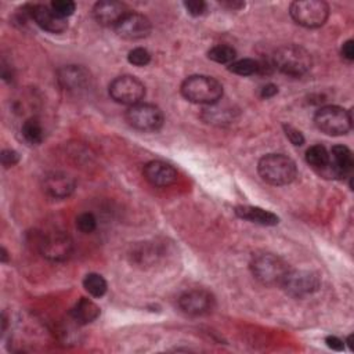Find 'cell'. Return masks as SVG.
<instances>
[{
    "label": "cell",
    "mask_w": 354,
    "mask_h": 354,
    "mask_svg": "<svg viewBox=\"0 0 354 354\" xmlns=\"http://www.w3.org/2000/svg\"><path fill=\"white\" fill-rule=\"evenodd\" d=\"M207 57L217 64H231L236 57V51L231 46L218 44L209 50Z\"/></svg>",
    "instance_id": "obj_25"
},
{
    "label": "cell",
    "mask_w": 354,
    "mask_h": 354,
    "mask_svg": "<svg viewBox=\"0 0 354 354\" xmlns=\"http://www.w3.org/2000/svg\"><path fill=\"white\" fill-rule=\"evenodd\" d=\"M314 123L325 134L342 136L351 129V111L337 105H326L315 112Z\"/></svg>",
    "instance_id": "obj_5"
},
{
    "label": "cell",
    "mask_w": 354,
    "mask_h": 354,
    "mask_svg": "<svg viewBox=\"0 0 354 354\" xmlns=\"http://www.w3.org/2000/svg\"><path fill=\"white\" fill-rule=\"evenodd\" d=\"M235 214L239 218L248 220L250 223H256L260 225H277L279 223L278 216L274 213L261 209L259 206H250V205H241L235 207Z\"/></svg>",
    "instance_id": "obj_19"
},
{
    "label": "cell",
    "mask_w": 354,
    "mask_h": 354,
    "mask_svg": "<svg viewBox=\"0 0 354 354\" xmlns=\"http://www.w3.org/2000/svg\"><path fill=\"white\" fill-rule=\"evenodd\" d=\"M127 59L131 65H136V66H145L149 64L151 61V54L148 53V50L142 48V47H136L133 50L129 51V55H127Z\"/></svg>",
    "instance_id": "obj_27"
},
{
    "label": "cell",
    "mask_w": 354,
    "mask_h": 354,
    "mask_svg": "<svg viewBox=\"0 0 354 354\" xmlns=\"http://www.w3.org/2000/svg\"><path fill=\"white\" fill-rule=\"evenodd\" d=\"M18 160H19V155L14 149H4L1 152V163L4 167H11L17 165Z\"/></svg>",
    "instance_id": "obj_31"
},
{
    "label": "cell",
    "mask_w": 354,
    "mask_h": 354,
    "mask_svg": "<svg viewBox=\"0 0 354 354\" xmlns=\"http://www.w3.org/2000/svg\"><path fill=\"white\" fill-rule=\"evenodd\" d=\"M260 177L271 185H286L296 178V163L282 153L264 155L257 163Z\"/></svg>",
    "instance_id": "obj_3"
},
{
    "label": "cell",
    "mask_w": 354,
    "mask_h": 354,
    "mask_svg": "<svg viewBox=\"0 0 354 354\" xmlns=\"http://www.w3.org/2000/svg\"><path fill=\"white\" fill-rule=\"evenodd\" d=\"M342 55L347 61H353L354 59V41L351 39L343 43V46H342Z\"/></svg>",
    "instance_id": "obj_32"
},
{
    "label": "cell",
    "mask_w": 354,
    "mask_h": 354,
    "mask_svg": "<svg viewBox=\"0 0 354 354\" xmlns=\"http://www.w3.org/2000/svg\"><path fill=\"white\" fill-rule=\"evenodd\" d=\"M228 71L239 76H250L260 72V62L252 58H243L232 61L228 66Z\"/></svg>",
    "instance_id": "obj_24"
},
{
    "label": "cell",
    "mask_w": 354,
    "mask_h": 354,
    "mask_svg": "<svg viewBox=\"0 0 354 354\" xmlns=\"http://www.w3.org/2000/svg\"><path fill=\"white\" fill-rule=\"evenodd\" d=\"M127 123L140 131H156L163 124V113L153 104L138 102L126 111Z\"/></svg>",
    "instance_id": "obj_7"
},
{
    "label": "cell",
    "mask_w": 354,
    "mask_h": 354,
    "mask_svg": "<svg viewBox=\"0 0 354 354\" xmlns=\"http://www.w3.org/2000/svg\"><path fill=\"white\" fill-rule=\"evenodd\" d=\"M278 93V87L275 86V84H266L263 88H261V93H260V95L263 97V98H271V97H274L275 94Z\"/></svg>",
    "instance_id": "obj_34"
},
{
    "label": "cell",
    "mask_w": 354,
    "mask_h": 354,
    "mask_svg": "<svg viewBox=\"0 0 354 354\" xmlns=\"http://www.w3.org/2000/svg\"><path fill=\"white\" fill-rule=\"evenodd\" d=\"M50 7L57 15H59L61 18L65 19L66 17L73 14L76 4L72 0H54V1H51Z\"/></svg>",
    "instance_id": "obj_28"
},
{
    "label": "cell",
    "mask_w": 354,
    "mask_h": 354,
    "mask_svg": "<svg viewBox=\"0 0 354 354\" xmlns=\"http://www.w3.org/2000/svg\"><path fill=\"white\" fill-rule=\"evenodd\" d=\"M272 66L283 75L299 77L311 69L313 58L306 48L296 44H285L274 53Z\"/></svg>",
    "instance_id": "obj_2"
},
{
    "label": "cell",
    "mask_w": 354,
    "mask_h": 354,
    "mask_svg": "<svg viewBox=\"0 0 354 354\" xmlns=\"http://www.w3.org/2000/svg\"><path fill=\"white\" fill-rule=\"evenodd\" d=\"M325 343H326V346H328L329 348H332V350H335V351H342L343 347H344L343 340H340L337 336H328V337L325 339Z\"/></svg>",
    "instance_id": "obj_33"
},
{
    "label": "cell",
    "mask_w": 354,
    "mask_h": 354,
    "mask_svg": "<svg viewBox=\"0 0 354 354\" xmlns=\"http://www.w3.org/2000/svg\"><path fill=\"white\" fill-rule=\"evenodd\" d=\"M321 285L319 277L308 270H289L281 282L282 289L292 297L301 299L313 295Z\"/></svg>",
    "instance_id": "obj_9"
},
{
    "label": "cell",
    "mask_w": 354,
    "mask_h": 354,
    "mask_svg": "<svg viewBox=\"0 0 354 354\" xmlns=\"http://www.w3.org/2000/svg\"><path fill=\"white\" fill-rule=\"evenodd\" d=\"M57 79L59 86L69 93H80L90 87V72L80 65H66L58 69Z\"/></svg>",
    "instance_id": "obj_12"
},
{
    "label": "cell",
    "mask_w": 354,
    "mask_h": 354,
    "mask_svg": "<svg viewBox=\"0 0 354 354\" xmlns=\"http://www.w3.org/2000/svg\"><path fill=\"white\" fill-rule=\"evenodd\" d=\"M108 91L115 102L129 106L141 102L145 95L144 84L131 75H123L113 79L109 84Z\"/></svg>",
    "instance_id": "obj_8"
},
{
    "label": "cell",
    "mask_w": 354,
    "mask_h": 354,
    "mask_svg": "<svg viewBox=\"0 0 354 354\" xmlns=\"http://www.w3.org/2000/svg\"><path fill=\"white\" fill-rule=\"evenodd\" d=\"M29 17L43 29L50 33H61L66 29L68 24L64 18L57 15L50 6L33 4L28 6Z\"/></svg>",
    "instance_id": "obj_15"
},
{
    "label": "cell",
    "mask_w": 354,
    "mask_h": 354,
    "mask_svg": "<svg viewBox=\"0 0 354 354\" xmlns=\"http://www.w3.org/2000/svg\"><path fill=\"white\" fill-rule=\"evenodd\" d=\"M39 249L47 260L65 261L73 252V241L64 231H51L43 235Z\"/></svg>",
    "instance_id": "obj_10"
},
{
    "label": "cell",
    "mask_w": 354,
    "mask_h": 354,
    "mask_svg": "<svg viewBox=\"0 0 354 354\" xmlns=\"http://www.w3.org/2000/svg\"><path fill=\"white\" fill-rule=\"evenodd\" d=\"M283 130H285V134H286L288 140H289L293 145L299 147V145H303V144H304V137H303V134H301L300 130L295 129V127L290 126V124H283Z\"/></svg>",
    "instance_id": "obj_29"
},
{
    "label": "cell",
    "mask_w": 354,
    "mask_h": 354,
    "mask_svg": "<svg viewBox=\"0 0 354 354\" xmlns=\"http://www.w3.org/2000/svg\"><path fill=\"white\" fill-rule=\"evenodd\" d=\"M127 8L123 3L116 0H102L95 3L93 8L94 19L104 26H115L124 14H127Z\"/></svg>",
    "instance_id": "obj_17"
},
{
    "label": "cell",
    "mask_w": 354,
    "mask_h": 354,
    "mask_svg": "<svg viewBox=\"0 0 354 354\" xmlns=\"http://www.w3.org/2000/svg\"><path fill=\"white\" fill-rule=\"evenodd\" d=\"M115 30L123 39L137 40V39L147 37L149 35L151 22L145 15L129 11L115 25Z\"/></svg>",
    "instance_id": "obj_11"
},
{
    "label": "cell",
    "mask_w": 354,
    "mask_h": 354,
    "mask_svg": "<svg viewBox=\"0 0 354 354\" xmlns=\"http://www.w3.org/2000/svg\"><path fill=\"white\" fill-rule=\"evenodd\" d=\"M145 180L155 187H169L177 180V170L162 160H151L144 166Z\"/></svg>",
    "instance_id": "obj_16"
},
{
    "label": "cell",
    "mask_w": 354,
    "mask_h": 354,
    "mask_svg": "<svg viewBox=\"0 0 354 354\" xmlns=\"http://www.w3.org/2000/svg\"><path fill=\"white\" fill-rule=\"evenodd\" d=\"M184 7L188 11V14H191L194 17H198V15L203 14V11L206 8V4L202 0H189V1H184Z\"/></svg>",
    "instance_id": "obj_30"
},
{
    "label": "cell",
    "mask_w": 354,
    "mask_h": 354,
    "mask_svg": "<svg viewBox=\"0 0 354 354\" xmlns=\"http://www.w3.org/2000/svg\"><path fill=\"white\" fill-rule=\"evenodd\" d=\"M69 315L77 325H87L98 318L100 307L93 300L82 297L71 308Z\"/></svg>",
    "instance_id": "obj_20"
},
{
    "label": "cell",
    "mask_w": 354,
    "mask_h": 354,
    "mask_svg": "<svg viewBox=\"0 0 354 354\" xmlns=\"http://www.w3.org/2000/svg\"><path fill=\"white\" fill-rule=\"evenodd\" d=\"M354 166L353 153L344 145H335L329 153L328 170L335 177H347Z\"/></svg>",
    "instance_id": "obj_18"
},
{
    "label": "cell",
    "mask_w": 354,
    "mask_h": 354,
    "mask_svg": "<svg viewBox=\"0 0 354 354\" xmlns=\"http://www.w3.org/2000/svg\"><path fill=\"white\" fill-rule=\"evenodd\" d=\"M214 299L205 289H192L178 297V307L188 315H202L213 308Z\"/></svg>",
    "instance_id": "obj_13"
},
{
    "label": "cell",
    "mask_w": 354,
    "mask_h": 354,
    "mask_svg": "<svg viewBox=\"0 0 354 354\" xmlns=\"http://www.w3.org/2000/svg\"><path fill=\"white\" fill-rule=\"evenodd\" d=\"M250 270L254 278L263 285H281L289 271V266L283 259L274 253H256L250 261Z\"/></svg>",
    "instance_id": "obj_4"
},
{
    "label": "cell",
    "mask_w": 354,
    "mask_h": 354,
    "mask_svg": "<svg viewBox=\"0 0 354 354\" xmlns=\"http://www.w3.org/2000/svg\"><path fill=\"white\" fill-rule=\"evenodd\" d=\"M307 163L317 170H326L329 166V152L321 144H315L306 151Z\"/></svg>",
    "instance_id": "obj_21"
},
{
    "label": "cell",
    "mask_w": 354,
    "mask_h": 354,
    "mask_svg": "<svg viewBox=\"0 0 354 354\" xmlns=\"http://www.w3.org/2000/svg\"><path fill=\"white\" fill-rule=\"evenodd\" d=\"M83 286L88 292V295H91L93 297H102L108 288L104 277L95 272H90L84 277Z\"/></svg>",
    "instance_id": "obj_23"
},
{
    "label": "cell",
    "mask_w": 354,
    "mask_h": 354,
    "mask_svg": "<svg viewBox=\"0 0 354 354\" xmlns=\"http://www.w3.org/2000/svg\"><path fill=\"white\" fill-rule=\"evenodd\" d=\"M21 133H22L24 140L32 145L40 144L44 138V131H43L41 123L39 122L37 118L26 119L21 127Z\"/></svg>",
    "instance_id": "obj_22"
},
{
    "label": "cell",
    "mask_w": 354,
    "mask_h": 354,
    "mask_svg": "<svg viewBox=\"0 0 354 354\" xmlns=\"http://www.w3.org/2000/svg\"><path fill=\"white\" fill-rule=\"evenodd\" d=\"M76 228L83 234H90L97 228V218L93 213L84 212L76 217Z\"/></svg>",
    "instance_id": "obj_26"
},
{
    "label": "cell",
    "mask_w": 354,
    "mask_h": 354,
    "mask_svg": "<svg viewBox=\"0 0 354 354\" xmlns=\"http://www.w3.org/2000/svg\"><path fill=\"white\" fill-rule=\"evenodd\" d=\"M7 254H8L7 250H6L4 248H1V261H3V263L7 261Z\"/></svg>",
    "instance_id": "obj_35"
},
{
    "label": "cell",
    "mask_w": 354,
    "mask_h": 354,
    "mask_svg": "<svg viewBox=\"0 0 354 354\" xmlns=\"http://www.w3.org/2000/svg\"><path fill=\"white\" fill-rule=\"evenodd\" d=\"M183 97L194 104L212 105L223 97V86L218 80L206 75L188 76L180 88Z\"/></svg>",
    "instance_id": "obj_1"
},
{
    "label": "cell",
    "mask_w": 354,
    "mask_h": 354,
    "mask_svg": "<svg viewBox=\"0 0 354 354\" xmlns=\"http://www.w3.org/2000/svg\"><path fill=\"white\" fill-rule=\"evenodd\" d=\"M76 180L69 173L53 171L43 178V191L54 199H65L73 194Z\"/></svg>",
    "instance_id": "obj_14"
},
{
    "label": "cell",
    "mask_w": 354,
    "mask_h": 354,
    "mask_svg": "<svg viewBox=\"0 0 354 354\" xmlns=\"http://www.w3.org/2000/svg\"><path fill=\"white\" fill-rule=\"evenodd\" d=\"M293 21L304 28L322 26L329 15V7L321 0H297L289 7Z\"/></svg>",
    "instance_id": "obj_6"
}]
</instances>
